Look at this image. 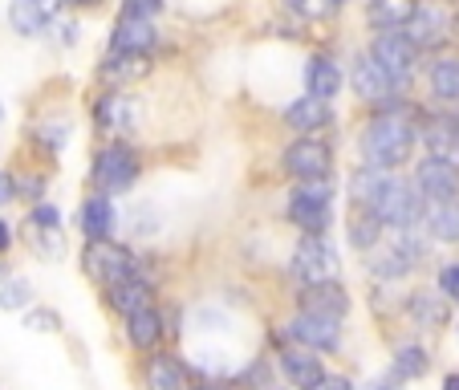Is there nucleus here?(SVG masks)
<instances>
[{"label":"nucleus","mask_w":459,"mask_h":390,"mask_svg":"<svg viewBox=\"0 0 459 390\" xmlns=\"http://www.w3.org/2000/svg\"><path fill=\"white\" fill-rule=\"evenodd\" d=\"M419 114L423 110H419L411 98L378 106V110H366L362 134H358L362 167H374V171H403V167L415 159V147H419Z\"/></svg>","instance_id":"nucleus-1"},{"label":"nucleus","mask_w":459,"mask_h":390,"mask_svg":"<svg viewBox=\"0 0 459 390\" xmlns=\"http://www.w3.org/2000/svg\"><path fill=\"white\" fill-rule=\"evenodd\" d=\"M362 212H370V216L378 220L386 232H403V228H419V224H423L427 200L419 195V187L407 179V175L390 171L386 183L378 187V195H374V204H370V208H362Z\"/></svg>","instance_id":"nucleus-2"},{"label":"nucleus","mask_w":459,"mask_h":390,"mask_svg":"<svg viewBox=\"0 0 459 390\" xmlns=\"http://www.w3.org/2000/svg\"><path fill=\"white\" fill-rule=\"evenodd\" d=\"M333 179H309L293 183L285 200V216L293 228H301V236H330L333 228Z\"/></svg>","instance_id":"nucleus-3"},{"label":"nucleus","mask_w":459,"mask_h":390,"mask_svg":"<svg viewBox=\"0 0 459 390\" xmlns=\"http://www.w3.org/2000/svg\"><path fill=\"white\" fill-rule=\"evenodd\" d=\"M143 175V159L139 151L130 147L126 139H106L102 147L94 151V167H90V179H94L98 195H126Z\"/></svg>","instance_id":"nucleus-4"},{"label":"nucleus","mask_w":459,"mask_h":390,"mask_svg":"<svg viewBox=\"0 0 459 390\" xmlns=\"http://www.w3.org/2000/svg\"><path fill=\"white\" fill-rule=\"evenodd\" d=\"M366 53H370L374 65H378V70L390 78V86L399 90L403 98H411L423 53H419L415 45L407 41V33H403V29H399V33H374L370 45H366Z\"/></svg>","instance_id":"nucleus-5"},{"label":"nucleus","mask_w":459,"mask_h":390,"mask_svg":"<svg viewBox=\"0 0 459 390\" xmlns=\"http://www.w3.org/2000/svg\"><path fill=\"white\" fill-rule=\"evenodd\" d=\"M455 29H459V21L447 0H419L415 17L407 21L403 33H407V41L419 53H443L451 45V37H455Z\"/></svg>","instance_id":"nucleus-6"},{"label":"nucleus","mask_w":459,"mask_h":390,"mask_svg":"<svg viewBox=\"0 0 459 390\" xmlns=\"http://www.w3.org/2000/svg\"><path fill=\"white\" fill-rule=\"evenodd\" d=\"M82 269H86V277L94 281L98 289H106V285H114V281L139 277V273H143V260L134 256L126 244L86 240V248H82Z\"/></svg>","instance_id":"nucleus-7"},{"label":"nucleus","mask_w":459,"mask_h":390,"mask_svg":"<svg viewBox=\"0 0 459 390\" xmlns=\"http://www.w3.org/2000/svg\"><path fill=\"white\" fill-rule=\"evenodd\" d=\"M94 126L106 139H130L143 126V98L130 90H102L94 98Z\"/></svg>","instance_id":"nucleus-8"},{"label":"nucleus","mask_w":459,"mask_h":390,"mask_svg":"<svg viewBox=\"0 0 459 390\" xmlns=\"http://www.w3.org/2000/svg\"><path fill=\"white\" fill-rule=\"evenodd\" d=\"M281 167L285 175H293V183L333 179V143H325L321 134H301L281 151Z\"/></svg>","instance_id":"nucleus-9"},{"label":"nucleus","mask_w":459,"mask_h":390,"mask_svg":"<svg viewBox=\"0 0 459 390\" xmlns=\"http://www.w3.org/2000/svg\"><path fill=\"white\" fill-rule=\"evenodd\" d=\"M338 248L330 236H301L293 248V277L301 285H321V281H338Z\"/></svg>","instance_id":"nucleus-10"},{"label":"nucleus","mask_w":459,"mask_h":390,"mask_svg":"<svg viewBox=\"0 0 459 390\" xmlns=\"http://www.w3.org/2000/svg\"><path fill=\"white\" fill-rule=\"evenodd\" d=\"M419 147L427 159L455 167L459 171V126L451 110H423L419 114Z\"/></svg>","instance_id":"nucleus-11"},{"label":"nucleus","mask_w":459,"mask_h":390,"mask_svg":"<svg viewBox=\"0 0 459 390\" xmlns=\"http://www.w3.org/2000/svg\"><path fill=\"white\" fill-rule=\"evenodd\" d=\"M285 334H289V342L313 350V354H333V350H342V321L338 317H321V313L297 309L293 317H289Z\"/></svg>","instance_id":"nucleus-12"},{"label":"nucleus","mask_w":459,"mask_h":390,"mask_svg":"<svg viewBox=\"0 0 459 390\" xmlns=\"http://www.w3.org/2000/svg\"><path fill=\"white\" fill-rule=\"evenodd\" d=\"M350 90H354V98L366 106V110H378V106L403 102V94L390 86V78L378 70V65H374V57L366 49L350 61Z\"/></svg>","instance_id":"nucleus-13"},{"label":"nucleus","mask_w":459,"mask_h":390,"mask_svg":"<svg viewBox=\"0 0 459 390\" xmlns=\"http://www.w3.org/2000/svg\"><path fill=\"white\" fill-rule=\"evenodd\" d=\"M159 25L155 21H143V17H122L114 21L110 29V53H126V57H151L159 49Z\"/></svg>","instance_id":"nucleus-14"},{"label":"nucleus","mask_w":459,"mask_h":390,"mask_svg":"<svg viewBox=\"0 0 459 390\" xmlns=\"http://www.w3.org/2000/svg\"><path fill=\"white\" fill-rule=\"evenodd\" d=\"M305 94L309 98H321V102H330L342 94V86H346V70H342V61L333 57V53L317 49L309 53V61H305Z\"/></svg>","instance_id":"nucleus-15"},{"label":"nucleus","mask_w":459,"mask_h":390,"mask_svg":"<svg viewBox=\"0 0 459 390\" xmlns=\"http://www.w3.org/2000/svg\"><path fill=\"white\" fill-rule=\"evenodd\" d=\"M411 183L419 187V195H423L427 204L459 200V171L455 167H447V163H439V159H427V155L419 159Z\"/></svg>","instance_id":"nucleus-16"},{"label":"nucleus","mask_w":459,"mask_h":390,"mask_svg":"<svg viewBox=\"0 0 459 390\" xmlns=\"http://www.w3.org/2000/svg\"><path fill=\"white\" fill-rule=\"evenodd\" d=\"M277 370H281V378L289 382L293 390H313L321 378H325V362H321L313 350H305V346H281V354H277Z\"/></svg>","instance_id":"nucleus-17"},{"label":"nucleus","mask_w":459,"mask_h":390,"mask_svg":"<svg viewBox=\"0 0 459 390\" xmlns=\"http://www.w3.org/2000/svg\"><path fill=\"white\" fill-rule=\"evenodd\" d=\"M281 122H285L289 130H293V139H301V134H321V130L333 122V106L321 102V98H293V102L281 110Z\"/></svg>","instance_id":"nucleus-18"},{"label":"nucleus","mask_w":459,"mask_h":390,"mask_svg":"<svg viewBox=\"0 0 459 390\" xmlns=\"http://www.w3.org/2000/svg\"><path fill=\"white\" fill-rule=\"evenodd\" d=\"M106 305H110L118 317H130V313L147 309V305H155V281L147 277V273H139V277H126V281H114V285L102 289Z\"/></svg>","instance_id":"nucleus-19"},{"label":"nucleus","mask_w":459,"mask_h":390,"mask_svg":"<svg viewBox=\"0 0 459 390\" xmlns=\"http://www.w3.org/2000/svg\"><path fill=\"white\" fill-rule=\"evenodd\" d=\"M427 90L439 110H459V53H435L427 65Z\"/></svg>","instance_id":"nucleus-20"},{"label":"nucleus","mask_w":459,"mask_h":390,"mask_svg":"<svg viewBox=\"0 0 459 390\" xmlns=\"http://www.w3.org/2000/svg\"><path fill=\"white\" fill-rule=\"evenodd\" d=\"M297 309L305 313H321V317H338L346 321L350 313V293L342 289V281H321V285H301Z\"/></svg>","instance_id":"nucleus-21"},{"label":"nucleus","mask_w":459,"mask_h":390,"mask_svg":"<svg viewBox=\"0 0 459 390\" xmlns=\"http://www.w3.org/2000/svg\"><path fill=\"white\" fill-rule=\"evenodd\" d=\"M122 321H126V342H130V350H139V354H155L159 342H163V334H167L163 309H159V305H147V309L130 313V317H122Z\"/></svg>","instance_id":"nucleus-22"},{"label":"nucleus","mask_w":459,"mask_h":390,"mask_svg":"<svg viewBox=\"0 0 459 390\" xmlns=\"http://www.w3.org/2000/svg\"><path fill=\"white\" fill-rule=\"evenodd\" d=\"M407 317L419 330H443L451 321V301L439 289H415V293L407 297Z\"/></svg>","instance_id":"nucleus-23"},{"label":"nucleus","mask_w":459,"mask_h":390,"mask_svg":"<svg viewBox=\"0 0 459 390\" xmlns=\"http://www.w3.org/2000/svg\"><path fill=\"white\" fill-rule=\"evenodd\" d=\"M151 74V57H126V53H106L98 65V82L106 90H126Z\"/></svg>","instance_id":"nucleus-24"},{"label":"nucleus","mask_w":459,"mask_h":390,"mask_svg":"<svg viewBox=\"0 0 459 390\" xmlns=\"http://www.w3.org/2000/svg\"><path fill=\"white\" fill-rule=\"evenodd\" d=\"M78 228L86 240H110L114 228H118V208H114L110 195H98L94 191L78 212Z\"/></svg>","instance_id":"nucleus-25"},{"label":"nucleus","mask_w":459,"mask_h":390,"mask_svg":"<svg viewBox=\"0 0 459 390\" xmlns=\"http://www.w3.org/2000/svg\"><path fill=\"white\" fill-rule=\"evenodd\" d=\"M415 4L419 0H366L362 17L374 33H399V29H407V21L415 17Z\"/></svg>","instance_id":"nucleus-26"},{"label":"nucleus","mask_w":459,"mask_h":390,"mask_svg":"<svg viewBox=\"0 0 459 390\" xmlns=\"http://www.w3.org/2000/svg\"><path fill=\"white\" fill-rule=\"evenodd\" d=\"M143 378H147V390H191V370L179 354H155Z\"/></svg>","instance_id":"nucleus-27"},{"label":"nucleus","mask_w":459,"mask_h":390,"mask_svg":"<svg viewBox=\"0 0 459 390\" xmlns=\"http://www.w3.org/2000/svg\"><path fill=\"white\" fill-rule=\"evenodd\" d=\"M419 228H423L427 240H435V244H459V200L427 204Z\"/></svg>","instance_id":"nucleus-28"},{"label":"nucleus","mask_w":459,"mask_h":390,"mask_svg":"<svg viewBox=\"0 0 459 390\" xmlns=\"http://www.w3.org/2000/svg\"><path fill=\"white\" fill-rule=\"evenodd\" d=\"M53 21H57V13L37 4V0H13L9 4V29L17 37H41Z\"/></svg>","instance_id":"nucleus-29"},{"label":"nucleus","mask_w":459,"mask_h":390,"mask_svg":"<svg viewBox=\"0 0 459 390\" xmlns=\"http://www.w3.org/2000/svg\"><path fill=\"white\" fill-rule=\"evenodd\" d=\"M427 370H431V354H427L423 346L407 342V346L394 350V362H390V374H394L399 382H419Z\"/></svg>","instance_id":"nucleus-30"},{"label":"nucleus","mask_w":459,"mask_h":390,"mask_svg":"<svg viewBox=\"0 0 459 390\" xmlns=\"http://www.w3.org/2000/svg\"><path fill=\"white\" fill-rule=\"evenodd\" d=\"M382 236H386V228H382L378 220L370 216V212H362V208H354V212H350L346 240H350V248H354V252H362V256H366V252H370L374 244L382 240Z\"/></svg>","instance_id":"nucleus-31"},{"label":"nucleus","mask_w":459,"mask_h":390,"mask_svg":"<svg viewBox=\"0 0 459 390\" xmlns=\"http://www.w3.org/2000/svg\"><path fill=\"white\" fill-rule=\"evenodd\" d=\"M386 175H390V171H374V167H362V163H358V171L350 175V183H346L350 204H354V208H370L374 195H378V187L386 183Z\"/></svg>","instance_id":"nucleus-32"},{"label":"nucleus","mask_w":459,"mask_h":390,"mask_svg":"<svg viewBox=\"0 0 459 390\" xmlns=\"http://www.w3.org/2000/svg\"><path fill=\"white\" fill-rule=\"evenodd\" d=\"M281 9L293 21H305V25H321V21L338 17V9H333L330 0H281Z\"/></svg>","instance_id":"nucleus-33"},{"label":"nucleus","mask_w":459,"mask_h":390,"mask_svg":"<svg viewBox=\"0 0 459 390\" xmlns=\"http://www.w3.org/2000/svg\"><path fill=\"white\" fill-rule=\"evenodd\" d=\"M70 134H74V126L70 122H41V126H33V143L37 147H45L49 155H61V151L70 147Z\"/></svg>","instance_id":"nucleus-34"},{"label":"nucleus","mask_w":459,"mask_h":390,"mask_svg":"<svg viewBox=\"0 0 459 390\" xmlns=\"http://www.w3.org/2000/svg\"><path fill=\"white\" fill-rule=\"evenodd\" d=\"M33 301V285L25 277H0V309H25Z\"/></svg>","instance_id":"nucleus-35"},{"label":"nucleus","mask_w":459,"mask_h":390,"mask_svg":"<svg viewBox=\"0 0 459 390\" xmlns=\"http://www.w3.org/2000/svg\"><path fill=\"white\" fill-rule=\"evenodd\" d=\"M25 240H29V248H33L37 256H49V260L61 256V232H53V228L25 224Z\"/></svg>","instance_id":"nucleus-36"},{"label":"nucleus","mask_w":459,"mask_h":390,"mask_svg":"<svg viewBox=\"0 0 459 390\" xmlns=\"http://www.w3.org/2000/svg\"><path fill=\"white\" fill-rule=\"evenodd\" d=\"M29 224H33V228H53V232H61V212L53 208L49 200H37L33 208H29Z\"/></svg>","instance_id":"nucleus-37"},{"label":"nucleus","mask_w":459,"mask_h":390,"mask_svg":"<svg viewBox=\"0 0 459 390\" xmlns=\"http://www.w3.org/2000/svg\"><path fill=\"white\" fill-rule=\"evenodd\" d=\"M163 9H167V0H122V17H143V21H155Z\"/></svg>","instance_id":"nucleus-38"},{"label":"nucleus","mask_w":459,"mask_h":390,"mask_svg":"<svg viewBox=\"0 0 459 390\" xmlns=\"http://www.w3.org/2000/svg\"><path fill=\"white\" fill-rule=\"evenodd\" d=\"M25 325L29 330H37V334H57L61 330V313L57 309H33L25 317Z\"/></svg>","instance_id":"nucleus-39"},{"label":"nucleus","mask_w":459,"mask_h":390,"mask_svg":"<svg viewBox=\"0 0 459 390\" xmlns=\"http://www.w3.org/2000/svg\"><path fill=\"white\" fill-rule=\"evenodd\" d=\"M439 293L459 305V260H451V264L439 269Z\"/></svg>","instance_id":"nucleus-40"},{"label":"nucleus","mask_w":459,"mask_h":390,"mask_svg":"<svg viewBox=\"0 0 459 390\" xmlns=\"http://www.w3.org/2000/svg\"><path fill=\"white\" fill-rule=\"evenodd\" d=\"M49 29H57V45H74V41H78V21H53V25Z\"/></svg>","instance_id":"nucleus-41"},{"label":"nucleus","mask_w":459,"mask_h":390,"mask_svg":"<svg viewBox=\"0 0 459 390\" xmlns=\"http://www.w3.org/2000/svg\"><path fill=\"white\" fill-rule=\"evenodd\" d=\"M313 390H354V382H350L346 374H325V378H321Z\"/></svg>","instance_id":"nucleus-42"},{"label":"nucleus","mask_w":459,"mask_h":390,"mask_svg":"<svg viewBox=\"0 0 459 390\" xmlns=\"http://www.w3.org/2000/svg\"><path fill=\"white\" fill-rule=\"evenodd\" d=\"M399 386H403V382H399V378H394V374L386 370V374H378V378H370V382H366L362 390H399Z\"/></svg>","instance_id":"nucleus-43"},{"label":"nucleus","mask_w":459,"mask_h":390,"mask_svg":"<svg viewBox=\"0 0 459 390\" xmlns=\"http://www.w3.org/2000/svg\"><path fill=\"white\" fill-rule=\"evenodd\" d=\"M9 248H13V224L0 216V256H9Z\"/></svg>","instance_id":"nucleus-44"},{"label":"nucleus","mask_w":459,"mask_h":390,"mask_svg":"<svg viewBox=\"0 0 459 390\" xmlns=\"http://www.w3.org/2000/svg\"><path fill=\"white\" fill-rule=\"evenodd\" d=\"M9 200H13V175L0 171V204H9Z\"/></svg>","instance_id":"nucleus-45"},{"label":"nucleus","mask_w":459,"mask_h":390,"mask_svg":"<svg viewBox=\"0 0 459 390\" xmlns=\"http://www.w3.org/2000/svg\"><path fill=\"white\" fill-rule=\"evenodd\" d=\"M65 4H74V9H102V0H65Z\"/></svg>","instance_id":"nucleus-46"},{"label":"nucleus","mask_w":459,"mask_h":390,"mask_svg":"<svg viewBox=\"0 0 459 390\" xmlns=\"http://www.w3.org/2000/svg\"><path fill=\"white\" fill-rule=\"evenodd\" d=\"M443 390H459V370H451L447 378H443Z\"/></svg>","instance_id":"nucleus-47"},{"label":"nucleus","mask_w":459,"mask_h":390,"mask_svg":"<svg viewBox=\"0 0 459 390\" xmlns=\"http://www.w3.org/2000/svg\"><path fill=\"white\" fill-rule=\"evenodd\" d=\"M191 390H232V386H224V382H200V386H191Z\"/></svg>","instance_id":"nucleus-48"},{"label":"nucleus","mask_w":459,"mask_h":390,"mask_svg":"<svg viewBox=\"0 0 459 390\" xmlns=\"http://www.w3.org/2000/svg\"><path fill=\"white\" fill-rule=\"evenodd\" d=\"M37 4H45V9H53V13H61V4H65V0H37Z\"/></svg>","instance_id":"nucleus-49"},{"label":"nucleus","mask_w":459,"mask_h":390,"mask_svg":"<svg viewBox=\"0 0 459 390\" xmlns=\"http://www.w3.org/2000/svg\"><path fill=\"white\" fill-rule=\"evenodd\" d=\"M330 4H333V9L342 13V9H346V4H354V0H330Z\"/></svg>","instance_id":"nucleus-50"},{"label":"nucleus","mask_w":459,"mask_h":390,"mask_svg":"<svg viewBox=\"0 0 459 390\" xmlns=\"http://www.w3.org/2000/svg\"><path fill=\"white\" fill-rule=\"evenodd\" d=\"M451 114H455V126H459V110H451Z\"/></svg>","instance_id":"nucleus-51"},{"label":"nucleus","mask_w":459,"mask_h":390,"mask_svg":"<svg viewBox=\"0 0 459 390\" xmlns=\"http://www.w3.org/2000/svg\"><path fill=\"white\" fill-rule=\"evenodd\" d=\"M0 122H4V106H0Z\"/></svg>","instance_id":"nucleus-52"},{"label":"nucleus","mask_w":459,"mask_h":390,"mask_svg":"<svg viewBox=\"0 0 459 390\" xmlns=\"http://www.w3.org/2000/svg\"><path fill=\"white\" fill-rule=\"evenodd\" d=\"M0 277H4V269H0Z\"/></svg>","instance_id":"nucleus-53"},{"label":"nucleus","mask_w":459,"mask_h":390,"mask_svg":"<svg viewBox=\"0 0 459 390\" xmlns=\"http://www.w3.org/2000/svg\"><path fill=\"white\" fill-rule=\"evenodd\" d=\"M451 4H459V0H451Z\"/></svg>","instance_id":"nucleus-54"},{"label":"nucleus","mask_w":459,"mask_h":390,"mask_svg":"<svg viewBox=\"0 0 459 390\" xmlns=\"http://www.w3.org/2000/svg\"><path fill=\"white\" fill-rule=\"evenodd\" d=\"M455 21H459V17H455Z\"/></svg>","instance_id":"nucleus-55"}]
</instances>
